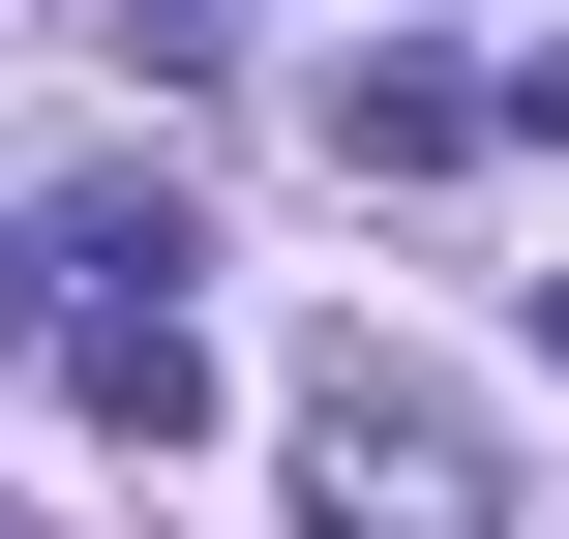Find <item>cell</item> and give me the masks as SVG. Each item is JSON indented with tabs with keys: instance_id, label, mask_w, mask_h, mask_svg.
<instances>
[{
	"instance_id": "obj_4",
	"label": "cell",
	"mask_w": 569,
	"mask_h": 539,
	"mask_svg": "<svg viewBox=\"0 0 569 539\" xmlns=\"http://www.w3.org/2000/svg\"><path fill=\"white\" fill-rule=\"evenodd\" d=\"M0 360H60V240H30V210H0Z\"/></svg>"
},
{
	"instance_id": "obj_1",
	"label": "cell",
	"mask_w": 569,
	"mask_h": 539,
	"mask_svg": "<svg viewBox=\"0 0 569 539\" xmlns=\"http://www.w3.org/2000/svg\"><path fill=\"white\" fill-rule=\"evenodd\" d=\"M300 539H480L450 390H390V360H300Z\"/></svg>"
},
{
	"instance_id": "obj_2",
	"label": "cell",
	"mask_w": 569,
	"mask_h": 539,
	"mask_svg": "<svg viewBox=\"0 0 569 539\" xmlns=\"http://www.w3.org/2000/svg\"><path fill=\"white\" fill-rule=\"evenodd\" d=\"M60 390H90L120 450H180V420H210V330H180V300H60Z\"/></svg>"
},
{
	"instance_id": "obj_5",
	"label": "cell",
	"mask_w": 569,
	"mask_h": 539,
	"mask_svg": "<svg viewBox=\"0 0 569 539\" xmlns=\"http://www.w3.org/2000/svg\"><path fill=\"white\" fill-rule=\"evenodd\" d=\"M540 360H569V300H540Z\"/></svg>"
},
{
	"instance_id": "obj_3",
	"label": "cell",
	"mask_w": 569,
	"mask_h": 539,
	"mask_svg": "<svg viewBox=\"0 0 569 539\" xmlns=\"http://www.w3.org/2000/svg\"><path fill=\"white\" fill-rule=\"evenodd\" d=\"M330 150H360V180H450V150H480V90H450V60H360V90H330Z\"/></svg>"
}]
</instances>
